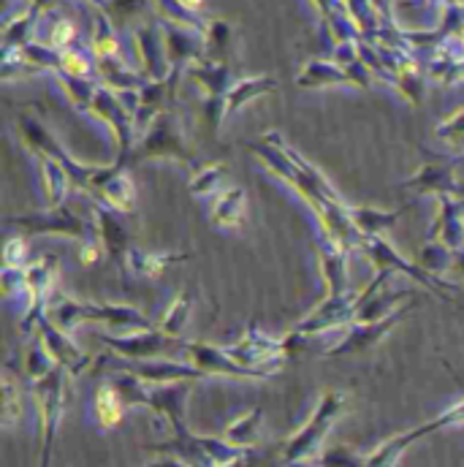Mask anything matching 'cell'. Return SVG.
<instances>
[{
  "mask_svg": "<svg viewBox=\"0 0 464 467\" xmlns=\"http://www.w3.org/2000/svg\"><path fill=\"white\" fill-rule=\"evenodd\" d=\"M160 25H163L166 52H169L171 68L185 74V68L191 63L204 60V33L201 30H193L188 25H180V22H171V19H163V16H160Z\"/></svg>",
  "mask_w": 464,
  "mask_h": 467,
  "instance_id": "16",
  "label": "cell"
},
{
  "mask_svg": "<svg viewBox=\"0 0 464 467\" xmlns=\"http://www.w3.org/2000/svg\"><path fill=\"white\" fill-rule=\"evenodd\" d=\"M57 266L60 258L57 255H44L33 264L25 266L27 275V288H30V302L22 310V335H36L38 324L46 318L49 310V299L57 291Z\"/></svg>",
  "mask_w": 464,
  "mask_h": 467,
  "instance_id": "6",
  "label": "cell"
},
{
  "mask_svg": "<svg viewBox=\"0 0 464 467\" xmlns=\"http://www.w3.org/2000/svg\"><path fill=\"white\" fill-rule=\"evenodd\" d=\"M125 408L128 405L119 397V391L112 386V380H107V383H101L96 389V397H93V419L101 427V432L115 430L117 424L122 421V416H125Z\"/></svg>",
  "mask_w": 464,
  "mask_h": 467,
  "instance_id": "31",
  "label": "cell"
},
{
  "mask_svg": "<svg viewBox=\"0 0 464 467\" xmlns=\"http://www.w3.org/2000/svg\"><path fill=\"white\" fill-rule=\"evenodd\" d=\"M71 372L66 367H52L46 375L30 380V397L36 402V413H38V465H49V454L57 438V427H60V416H63V402H66V383H68Z\"/></svg>",
  "mask_w": 464,
  "mask_h": 467,
  "instance_id": "2",
  "label": "cell"
},
{
  "mask_svg": "<svg viewBox=\"0 0 464 467\" xmlns=\"http://www.w3.org/2000/svg\"><path fill=\"white\" fill-rule=\"evenodd\" d=\"M343 408H345V394H340V391H326V394H321V400H318L313 416L307 419V424L285 443L280 462H283V465L315 462V460H318L315 454L321 451V446H324L329 430L335 427L337 416L343 413Z\"/></svg>",
  "mask_w": 464,
  "mask_h": 467,
  "instance_id": "3",
  "label": "cell"
},
{
  "mask_svg": "<svg viewBox=\"0 0 464 467\" xmlns=\"http://www.w3.org/2000/svg\"><path fill=\"white\" fill-rule=\"evenodd\" d=\"M261 419H263V410L261 408L247 410L244 416L233 419L232 424L226 427L223 438L229 443H233V446H239V449H247V451L255 449L261 443Z\"/></svg>",
  "mask_w": 464,
  "mask_h": 467,
  "instance_id": "33",
  "label": "cell"
},
{
  "mask_svg": "<svg viewBox=\"0 0 464 467\" xmlns=\"http://www.w3.org/2000/svg\"><path fill=\"white\" fill-rule=\"evenodd\" d=\"M90 49L96 57H112L122 55L119 52V38L115 33V25L109 22V14L104 8H98L93 14V38H90Z\"/></svg>",
  "mask_w": 464,
  "mask_h": 467,
  "instance_id": "38",
  "label": "cell"
},
{
  "mask_svg": "<svg viewBox=\"0 0 464 467\" xmlns=\"http://www.w3.org/2000/svg\"><path fill=\"white\" fill-rule=\"evenodd\" d=\"M358 250L372 261V266H375V272L377 269H391L394 275H405V277H413L416 283H421V285H427L429 291H435L438 296H443V299H451V294L457 291V285L454 283H449L446 277H440V275H432V272H427L421 264H413V261H405L386 239H383V234H375V236H361V244H358Z\"/></svg>",
  "mask_w": 464,
  "mask_h": 467,
  "instance_id": "5",
  "label": "cell"
},
{
  "mask_svg": "<svg viewBox=\"0 0 464 467\" xmlns=\"http://www.w3.org/2000/svg\"><path fill=\"white\" fill-rule=\"evenodd\" d=\"M182 358L204 369L207 375H223V378H239V380H266L274 372L272 369H253L236 361L229 348H215L210 343H185Z\"/></svg>",
  "mask_w": 464,
  "mask_h": 467,
  "instance_id": "10",
  "label": "cell"
},
{
  "mask_svg": "<svg viewBox=\"0 0 464 467\" xmlns=\"http://www.w3.org/2000/svg\"><path fill=\"white\" fill-rule=\"evenodd\" d=\"M233 30L223 19H210L204 27V60L212 63H229L232 55Z\"/></svg>",
  "mask_w": 464,
  "mask_h": 467,
  "instance_id": "35",
  "label": "cell"
},
{
  "mask_svg": "<svg viewBox=\"0 0 464 467\" xmlns=\"http://www.w3.org/2000/svg\"><path fill=\"white\" fill-rule=\"evenodd\" d=\"M3 266H16V269H25L27 266V242L22 236H8L5 239Z\"/></svg>",
  "mask_w": 464,
  "mask_h": 467,
  "instance_id": "48",
  "label": "cell"
},
{
  "mask_svg": "<svg viewBox=\"0 0 464 467\" xmlns=\"http://www.w3.org/2000/svg\"><path fill=\"white\" fill-rule=\"evenodd\" d=\"M46 318H49L57 329H63V332L71 335L77 327H82V324L88 321V302H79V299H74V296H63L60 302L49 305Z\"/></svg>",
  "mask_w": 464,
  "mask_h": 467,
  "instance_id": "37",
  "label": "cell"
},
{
  "mask_svg": "<svg viewBox=\"0 0 464 467\" xmlns=\"http://www.w3.org/2000/svg\"><path fill=\"white\" fill-rule=\"evenodd\" d=\"M133 55L139 60V71L147 79H166L171 74L169 52H166V36L163 25H141L133 30Z\"/></svg>",
  "mask_w": 464,
  "mask_h": 467,
  "instance_id": "14",
  "label": "cell"
},
{
  "mask_svg": "<svg viewBox=\"0 0 464 467\" xmlns=\"http://www.w3.org/2000/svg\"><path fill=\"white\" fill-rule=\"evenodd\" d=\"M348 253L345 247H340L337 242L321 236L315 242V258H318V269L326 285V296H337L348 291Z\"/></svg>",
  "mask_w": 464,
  "mask_h": 467,
  "instance_id": "19",
  "label": "cell"
},
{
  "mask_svg": "<svg viewBox=\"0 0 464 467\" xmlns=\"http://www.w3.org/2000/svg\"><path fill=\"white\" fill-rule=\"evenodd\" d=\"M274 93H280V85L274 77H247V79L233 82L229 93L223 96V119L236 115L244 104H250L261 96H274Z\"/></svg>",
  "mask_w": 464,
  "mask_h": 467,
  "instance_id": "25",
  "label": "cell"
},
{
  "mask_svg": "<svg viewBox=\"0 0 464 467\" xmlns=\"http://www.w3.org/2000/svg\"><path fill=\"white\" fill-rule=\"evenodd\" d=\"M16 133H19L22 144H25L33 155H49V158H57V161L66 166V171L71 174L74 191L88 193V188H90L93 174H96V169H98V166H82L79 161H74V158L66 152V147H63V144L49 133V128H46L38 117L25 115V112H22V115L16 117Z\"/></svg>",
  "mask_w": 464,
  "mask_h": 467,
  "instance_id": "4",
  "label": "cell"
},
{
  "mask_svg": "<svg viewBox=\"0 0 464 467\" xmlns=\"http://www.w3.org/2000/svg\"><path fill=\"white\" fill-rule=\"evenodd\" d=\"M36 174H38V185H41L44 204L46 207L66 204L68 191H74V182H71V174L66 171V166L57 158L36 155Z\"/></svg>",
  "mask_w": 464,
  "mask_h": 467,
  "instance_id": "22",
  "label": "cell"
},
{
  "mask_svg": "<svg viewBox=\"0 0 464 467\" xmlns=\"http://www.w3.org/2000/svg\"><path fill=\"white\" fill-rule=\"evenodd\" d=\"M369 3H372V8H375V14L380 16L383 25H391L394 22V16H391V0H369Z\"/></svg>",
  "mask_w": 464,
  "mask_h": 467,
  "instance_id": "51",
  "label": "cell"
},
{
  "mask_svg": "<svg viewBox=\"0 0 464 467\" xmlns=\"http://www.w3.org/2000/svg\"><path fill=\"white\" fill-rule=\"evenodd\" d=\"M3 405H0V424L3 427H14L22 419V389L16 386V380L11 378L8 367L3 369Z\"/></svg>",
  "mask_w": 464,
  "mask_h": 467,
  "instance_id": "42",
  "label": "cell"
},
{
  "mask_svg": "<svg viewBox=\"0 0 464 467\" xmlns=\"http://www.w3.org/2000/svg\"><path fill=\"white\" fill-rule=\"evenodd\" d=\"M52 367H57V364L52 361V356L46 353L44 346H41V340L36 337V340L27 346V353H25V378H27V380H36V378L46 375Z\"/></svg>",
  "mask_w": 464,
  "mask_h": 467,
  "instance_id": "46",
  "label": "cell"
},
{
  "mask_svg": "<svg viewBox=\"0 0 464 467\" xmlns=\"http://www.w3.org/2000/svg\"><path fill=\"white\" fill-rule=\"evenodd\" d=\"M454 253H457V250H451V247L443 244L440 239H427V244H424L421 253H418V264H421L427 272L446 277V275H451Z\"/></svg>",
  "mask_w": 464,
  "mask_h": 467,
  "instance_id": "39",
  "label": "cell"
},
{
  "mask_svg": "<svg viewBox=\"0 0 464 467\" xmlns=\"http://www.w3.org/2000/svg\"><path fill=\"white\" fill-rule=\"evenodd\" d=\"M405 210H394V213H383V210H375V207H348L350 221L358 232L364 236H375V234L388 232L399 218H402Z\"/></svg>",
  "mask_w": 464,
  "mask_h": 467,
  "instance_id": "36",
  "label": "cell"
},
{
  "mask_svg": "<svg viewBox=\"0 0 464 467\" xmlns=\"http://www.w3.org/2000/svg\"><path fill=\"white\" fill-rule=\"evenodd\" d=\"M244 215H247V196L242 188H226V191L215 193L212 218H210L212 226L236 232L244 226Z\"/></svg>",
  "mask_w": 464,
  "mask_h": 467,
  "instance_id": "29",
  "label": "cell"
},
{
  "mask_svg": "<svg viewBox=\"0 0 464 467\" xmlns=\"http://www.w3.org/2000/svg\"><path fill=\"white\" fill-rule=\"evenodd\" d=\"M294 340L285 337V340H272L266 335H261L253 324L247 327L244 337L229 348L236 361H242L244 367H253V369H272L277 372L283 367V358L285 353L291 350Z\"/></svg>",
  "mask_w": 464,
  "mask_h": 467,
  "instance_id": "13",
  "label": "cell"
},
{
  "mask_svg": "<svg viewBox=\"0 0 464 467\" xmlns=\"http://www.w3.org/2000/svg\"><path fill=\"white\" fill-rule=\"evenodd\" d=\"M244 451L229 443L226 438H204V435H193V457L196 465H239L244 462Z\"/></svg>",
  "mask_w": 464,
  "mask_h": 467,
  "instance_id": "28",
  "label": "cell"
},
{
  "mask_svg": "<svg viewBox=\"0 0 464 467\" xmlns=\"http://www.w3.org/2000/svg\"><path fill=\"white\" fill-rule=\"evenodd\" d=\"M152 158H166V161H177V163L196 169V155L188 144L180 112L163 109L147 125V130L136 139V144L128 155V166H136V163L152 161Z\"/></svg>",
  "mask_w": 464,
  "mask_h": 467,
  "instance_id": "1",
  "label": "cell"
},
{
  "mask_svg": "<svg viewBox=\"0 0 464 467\" xmlns=\"http://www.w3.org/2000/svg\"><path fill=\"white\" fill-rule=\"evenodd\" d=\"M8 229H19L25 234H57V236H68V239H88L90 234L96 236V223L93 215L90 221H85L79 213L68 210L66 204L60 207H46L44 213H30V215H19V218H5L3 221Z\"/></svg>",
  "mask_w": 464,
  "mask_h": 467,
  "instance_id": "7",
  "label": "cell"
},
{
  "mask_svg": "<svg viewBox=\"0 0 464 467\" xmlns=\"http://www.w3.org/2000/svg\"><path fill=\"white\" fill-rule=\"evenodd\" d=\"M88 196L90 202L101 204V207H109L115 213H130L136 207V188H133V180L130 174L125 171V166H109V169H96L93 174V182L88 188Z\"/></svg>",
  "mask_w": 464,
  "mask_h": 467,
  "instance_id": "12",
  "label": "cell"
},
{
  "mask_svg": "<svg viewBox=\"0 0 464 467\" xmlns=\"http://www.w3.org/2000/svg\"><path fill=\"white\" fill-rule=\"evenodd\" d=\"M101 250H104V244H101V239L96 236V239H82V250H79V261L82 264H96L98 258H101Z\"/></svg>",
  "mask_w": 464,
  "mask_h": 467,
  "instance_id": "50",
  "label": "cell"
},
{
  "mask_svg": "<svg viewBox=\"0 0 464 467\" xmlns=\"http://www.w3.org/2000/svg\"><path fill=\"white\" fill-rule=\"evenodd\" d=\"M191 253H144L139 247H130L128 253V275H139V277H160L171 264L188 261Z\"/></svg>",
  "mask_w": 464,
  "mask_h": 467,
  "instance_id": "32",
  "label": "cell"
},
{
  "mask_svg": "<svg viewBox=\"0 0 464 467\" xmlns=\"http://www.w3.org/2000/svg\"><path fill=\"white\" fill-rule=\"evenodd\" d=\"M52 82L55 88L66 96V101L77 109V112H90L96 93L101 90V79L98 77H71L66 71H52Z\"/></svg>",
  "mask_w": 464,
  "mask_h": 467,
  "instance_id": "26",
  "label": "cell"
},
{
  "mask_svg": "<svg viewBox=\"0 0 464 467\" xmlns=\"http://www.w3.org/2000/svg\"><path fill=\"white\" fill-rule=\"evenodd\" d=\"M71 77H96V55L90 47H68L60 52V68Z\"/></svg>",
  "mask_w": 464,
  "mask_h": 467,
  "instance_id": "40",
  "label": "cell"
},
{
  "mask_svg": "<svg viewBox=\"0 0 464 467\" xmlns=\"http://www.w3.org/2000/svg\"><path fill=\"white\" fill-rule=\"evenodd\" d=\"M188 318H191V296L177 294L174 302L169 305V310L163 313V318L158 321V329L166 332L169 337H180L188 327Z\"/></svg>",
  "mask_w": 464,
  "mask_h": 467,
  "instance_id": "41",
  "label": "cell"
},
{
  "mask_svg": "<svg viewBox=\"0 0 464 467\" xmlns=\"http://www.w3.org/2000/svg\"><path fill=\"white\" fill-rule=\"evenodd\" d=\"M109 350L119 356V358H128V361H133V358H152V356H160L166 346H169V340H174V337H169L166 332H160L158 327L155 329H144V332H128V335H104L101 337Z\"/></svg>",
  "mask_w": 464,
  "mask_h": 467,
  "instance_id": "18",
  "label": "cell"
},
{
  "mask_svg": "<svg viewBox=\"0 0 464 467\" xmlns=\"http://www.w3.org/2000/svg\"><path fill=\"white\" fill-rule=\"evenodd\" d=\"M462 152H464V147H462Z\"/></svg>",
  "mask_w": 464,
  "mask_h": 467,
  "instance_id": "54",
  "label": "cell"
},
{
  "mask_svg": "<svg viewBox=\"0 0 464 467\" xmlns=\"http://www.w3.org/2000/svg\"><path fill=\"white\" fill-rule=\"evenodd\" d=\"M454 196H457V199H464V182H459V185H457V191H454Z\"/></svg>",
  "mask_w": 464,
  "mask_h": 467,
  "instance_id": "53",
  "label": "cell"
},
{
  "mask_svg": "<svg viewBox=\"0 0 464 467\" xmlns=\"http://www.w3.org/2000/svg\"><path fill=\"white\" fill-rule=\"evenodd\" d=\"M36 337L41 340V346L46 348V353L52 356L55 364H60V367H66V369L71 372V378H77V375H82L85 369H90V367L96 364V358H98V356L82 353V348L71 340V335L63 332V329H57L49 318H44V321L38 324Z\"/></svg>",
  "mask_w": 464,
  "mask_h": 467,
  "instance_id": "15",
  "label": "cell"
},
{
  "mask_svg": "<svg viewBox=\"0 0 464 467\" xmlns=\"http://www.w3.org/2000/svg\"><path fill=\"white\" fill-rule=\"evenodd\" d=\"M88 321H96V324H104L109 327V332L115 335H128V332H144V329H155V324L136 307L130 305H96V302H88Z\"/></svg>",
  "mask_w": 464,
  "mask_h": 467,
  "instance_id": "20",
  "label": "cell"
},
{
  "mask_svg": "<svg viewBox=\"0 0 464 467\" xmlns=\"http://www.w3.org/2000/svg\"><path fill=\"white\" fill-rule=\"evenodd\" d=\"M0 294H3L5 302L19 299V302L27 307V302H30V288H27V275H25V269L3 266V272H0Z\"/></svg>",
  "mask_w": 464,
  "mask_h": 467,
  "instance_id": "45",
  "label": "cell"
},
{
  "mask_svg": "<svg viewBox=\"0 0 464 467\" xmlns=\"http://www.w3.org/2000/svg\"><path fill=\"white\" fill-rule=\"evenodd\" d=\"M449 0H421V5H427V8H438V5H446Z\"/></svg>",
  "mask_w": 464,
  "mask_h": 467,
  "instance_id": "52",
  "label": "cell"
},
{
  "mask_svg": "<svg viewBox=\"0 0 464 467\" xmlns=\"http://www.w3.org/2000/svg\"><path fill=\"white\" fill-rule=\"evenodd\" d=\"M158 11H160L163 19L188 25V27L201 30V33H204V27H207V22H210V19L201 16L204 0H158Z\"/></svg>",
  "mask_w": 464,
  "mask_h": 467,
  "instance_id": "34",
  "label": "cell"
},
{
  "mask_svg": "<svg viewBox=\"0 0 464 467\" xmlns=\"http://www.w3.org/2000/svg\"><path fill=\"white\" fill-rule=\"evenodd\" d=\"M356 310H358V294L356 291H345V294H337V296H326L307 318H302L294 327V332L288 337L296 343L302 337H315V335H324L329 329L348 327V324L356 321Z\"/></svg>",
  "mask_w": 464,
  "mask_h": 467,
  "instance_id": "8",
  "label": "cell"
},
{
  "mask_svg": "<svg viewBox=\"0 0 464 467\" xmlns=\"http://www.w3.org/2000/svg\"><path fill=\"white\" fill-rule=\"evenodd\" d=\"M296 85L299 88H335V85H350L348 71L343 66H337L332 57L329 60H307L302 66V71L296 74Z\"/></svg>",
  "mask_w": 464,
  "mask_h": 467,
  "instance_id": "30",
  "label": "cell"
},
{
  "mask_svg": "<svg viewBox=\"0 0 464 467\" xmlns=\"http://www.w3.org/2000/svg\"><path fill=\"white\" fill-rule=\"evenodd\" d=\"M150 8V0H107L109 16H139Z\"/></svg>",
  "mask_w": 464,
  "mask_h": 467,
  "instance_id": "49",
  "label": "cell"
},
{
  "mask_svg": "<svg viewBox=\"0 0 464 467\" xmlns=\"http://www.w3.org/2000/svg\"><path fill=\"white\" fill-rule=\"evenodd\" d=\"M457 185H459V180H457L451 163H427L410 180L402 182V188H407L418 196H435V199L446 196V193L454 196Z\"/></svg>",
  "mask_w": 464,
  "mask_h": 467,
  "instance_id": "23",
  "label": "cell"
},
{
  "mask_svg": "<svg viewBox=\"0 0 464 467\" xmlns=\"http://www.w3.org/2000/svg\"><path fill=\"white\" fill-rule=\"evenodd\" d=\"M410 310H413V305H407L402 310H394V313H388V316H383L377 321H356L348 329V335L343 340H337L335 346H329V348L324 350V356L343 358V356H353V353H364V350L375 348Z\"/></svg>",
  "mask_w": 464,
  "mask_h": 467,
  "instance_id": "11",
  "label": "cell"
},
{
  "mask_svg": "<svg viewBox=\"0 0 464 467\" xmlns=\"http://www.w3.org/2000/svg\"><path fill=\"white\" fill-rule=\"evenodd\" d=\"M55 11H49V14H44L49 22H46V44L52 47V49H57V52H63V49H68V47H74L77 41H79V33H77V25L71 22V19H66V16H52Z\"/></svg>",
  "mask_w": 464,
  "mask_h": 467,
  "instance_id": "43",
  "label": "cell"
},
{
  "mask_svg": "<svg viewBox=\"0 0 464 467\" xmlns=\"http://www.w3.org/2000/svg\"><path fill=\"white\" fill-rule=\"evenodd\" d=\"M438 215L429 226V239H440L451 250L464 247V199H457L451 193L438 196Z\"/></svg>",
  "mask_w": 464,
  "mask_h": 467,
  "instance_id": "21",
  "label": "cell"
},
{
  "mask_svg": "<svg viewBox=\"0 0 464 467\" xmlns=\"http://www.w3.org/2000/svg\"><path fill=\"white\" fill-rule=\"evenodd\" d=\"M223 180H226V166L223 163H210V166L193 169L191 193L193 196H215V193H221L218 188L223 185Z\"/></svg>",
  "mask_w": 464,
  "mask_h": 467,
  "instance_id": "44",
  "label": "cell"
},
{
  "mask_svg": "<svg viewBox=\"0 0 464 467\" xmlns=\"http://www.w3.org/2000/svg\"><path fill=\"white\" fill-rule=\"evenodd\" d=\"M88 115L98 117V119H104L109 125V133H112V139L117 141L115 163L128 166V155H130V150L136 144V119L125 109V104L119 101V96H117L115 90H109V88L101 85V90L96 93V101H93V107H90Z\"/></svg>",
  "mask_w": 464,
  "mask_h": 467,
  "instance_id": "9",
  "label": "cell"
},
{
  "mask_svg": "<svg viewBox=\"0 0 464 467\" xmlns=\"http://www.w3.org/2000/svg\"><path fill=\"white\" fill-rule=\"evenodd\" d=\"M435 139L449 144V147H464V107L457 109L454 115H449L438 128H435Z\"/></svg>",
  "mask_w": 464,
  "mask_h": 467,
  "instance_id": "47",
  "label": "cell"
},
{
  "mask_svg": "<svg viewBox=\"0 0 464 467\" xmlns=\"http://www.w3.org/2000/svg\"><path fill=\"white\" fill-rule=\"evenodd\" d=\"M96 77L101 79L104 88L122 93V90H139L147 77L141 71H130V66L125 63L122 55H112V57H96Z\"/></svg>",
  "mask_w": 464,
  "mask_h": 467,
  "instance_id": "27",
  "label": "cell"
},
{
  "mask_svg": "<svg viewBox=\"0 0 464 467\" xmlns=\"http://www.w3.org/2000/svg\"><path fill=\"white\" fill-rule=\"evenodd\" d=\"M93 223H96V236L101 239L107 255L112 258L122 277L128 275V253H130V234L115 218V210L101 207L93 202Z\"/></svg>",
  "mask_w": 464,
  "mask_h": 467,
  "instance_id": "17",
  "label": "cell"
},
{
  "mask_svg": "<svg viewBox=\"0 0 464 467\" xmlns=\"http://www.w3.org/2000/svg\"><path fill=\"white\" fill-rule=\"evenodd\" d=\"M188 79L210 99H223L232 88V68L229 63H212V60H196L185 68Z\"/></svg>",
  "mask_w": 464,
  "mask_h": 467,
  "instance_id": "24",
  "label": "cell"
}]
</instances>
